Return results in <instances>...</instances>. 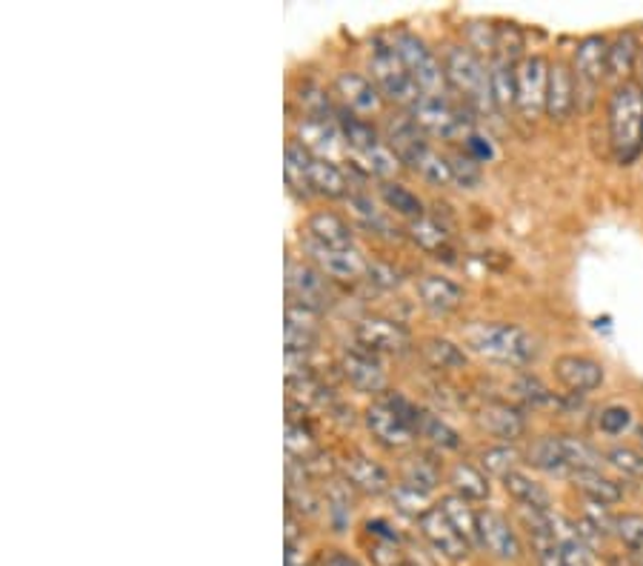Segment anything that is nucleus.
<instances>
[{
    "mask_svg": "<svg viewBox=\"0 0 643 566\" xmlns=\"http://www.w3.org/2000/svg\"><path fill=\"white\" fill-rule=\"evenodd\" d=\"M518 461H520V452L518 449H512L510 443H498V447L480 449V466H484V472L498 475V478L510 475Z\"/></svg>",
    "mask_w": 643,
    "mask_h": 566,
    "instance_id": "nucleus-42",
    "label": "nucleus"
},
{
    "mask_svg": "<svg viewBox=\"0 0 643 566\" xmlns=\"http://www.w3.org/2000/svg\"><path fill=\"white\" fill-rule=\"evenodd\" d=\"M443 72H447L449 87L461 94L470 110H494L492 89H489V66L470 47H449L447 55H443Z\"/></svg>",
    "mask_w": 643,
    "mask_h": 566,
    "instance_id": "nucleus-3",
    "label": "nucleus"
},
{
    "mask_svg": "<svg viewBox=\"0 0 643 566\" xmlns=\"http://www.w3.org/2000/svg\"><path fill=\"white\" fill-rule=\"evenodd\" d=\"M363 421H366L372 438L386 449L409 447L417 435L415 429H412V426H409L407 421H403V417H400L398 412L384 401V398H377L375 403H369Z\"/></svg>",
    "mask_w": 643,
    "mask_h": 566,
    "instance_id": "nucleus-15",
    "label": "nucleus"
},
{
    "mask_svg": "<svg viewBox=\"0 0 643 566\" xmlns=\"http://www.w3.org/2000/svg\"><path fill=\"white\" fill-rule=\"evenodd\" d=\"M526 464L541 472H550V475H569L561 435H541V438H535L532 447L526 449Z\"/></svg>",
    "mask_w": 643,
    "mask_h": 566,
    "instance_id": "nucleus-30",
    "label": "nucleus"
},
{
    "mask_svg": "<svg viewBox=\"0 0 643 566\" xmlns=\"http://www.w3.org/2000/svg\"><path fill=\"white\" fill-rule=\"evenodd\" d=\"M638 440H641V447H643V426H641V429H638Z\"/></svg>",
    "mask_w": 643,
    "mask_h": 566,
    "instance_id": "nucleus-59",
    "label": "nucleus"
},
{
    "mask_svg": "<svg viewBox=\"0 0 643 566\" xmlns=\"http://www.w3.org/2000/svg\"><path fill=\"white\" fill-rule=\"evenodd\" d=\"M309 189L314 195L323 197H346L349 195V181L340 166H335L326 157L314 155L312 169H309Z\"/></svg>",
    "mask_w": 643,
    "mask_h": 566,
    "instance_id": "nucleus-32",
    "label": "nucleus"
},
{
    "mask_svg": "<svg viewBox=\"0 0 643 566\" xmlns=\"http://www.w3.org/2000/svg\"><path fill=\"white\" fill-rule=\"evenodd\" d=\"M369 69H372V80H375L377 92L386 94L389 101L412 106L421 98L415 78L409 75V69L403 66L400 55L393 49V43L384 38H375L372 52H369Z\"/></svg>",
    "mask_w": 643,
    "mask_h": 566,
    "instance_id": "nucleus-4",
    "label": "nucleus"
},
{
    "mask_svg": "<svg viewBox=\"0 0 643 566\" xmlns=\"http://www.w3.org/2000/svg\"><path fill=\"white\" fill-rule=\"evenodd\" d=\"M609 152L618 166H632L643 155V87L641 80H627L613 87L606 103Z\"/></svg>",
    "mask_w": 643,
    "mask_h": 566,
    "instance_id": "nucleus-1",
    "label": "nucleus"
},
{
    "mask_svg": "<svg viewBox=\"0 0 643 566\" xmlns=\"http://www.w3.org/2000/svg\"><path fill=\"white\" fill-rule=\"evenodd\" d=\"M578 110V80L573 63L564 57L550 61V87H546V118L555 124H566Z\"/></svg>",
    "mask_w": 643,
    "mask_h": 566,
    "instance_id": "nucleus-13",
    "label": "nucleus"
},
{
    "mask_svg": "<svg viewBox=\"0 0 643 566\" xmlns=\"http://www.w3.org/2000/svg\"><path fill=\"white\" fill-rule=\"evenodd\" d=\"M606 566H635V561H632L629 552H618V555H609V558H606Z\"/></svg>",
    "mask_w": 643,
    "mask_h": 566,
    "instance_id": "nucleus-57",
    "label": "nucleus"
},
{
    "mask_svg": "<svg viewBox=\"0 0 643 566\" xmlns=\"http://www.w3.org/2000/svg\"><path fill=\"white\" fill-rule=\"evenodd\" d=\"M632 426V412L627 407H604L597 412V429L604 435H623Z\"/></svg>",
    "mask_w": 643,
    "mask_h": 566,
    "instance_id": "nucleus-49",
    "label": "nucleus"
},
{
    "mask_svg": "<svg viewBox=\"0 0 643 566\" xmlns=\"http://www.w3.org/2000/svg\"><path fill=\"white\" fill-rule=\"evenodd\" d=\"M409 235H412V241H415L426 255H432V258L452 260L449 258V255H452V241H449V232L440 227L438 220L426 218V215L424 218L412 220V223H409Z\"/></svg>",
    "mask_w": 643,
    "mask_h": 566,
    "instance_id": "nucleus-31",
    "label": "nucleus"
},
{
    "mask_svg": "<svg viewBox=\"0 0 643 566\" xmlns=\"http://www.w3.org/2000/svg\"><path fill=\"white\" fill-rule=\"evenodd\" d=\"M466 47L480 57L494 55V26L484 24V21L466 24Z\"/></svg>",
    "mask_w": 643,
    "mask_h": 566,
    "instance_id": "nucleus-48",
    "label": "nucleus"
},
{
    "mask_svg": "<svg viewBox=\"0 0 643 566\" xmlns=\"http://www.w3.org/2000/svg\"><path fill=\"white\" fill-rule=\"evenodd\" d=\"M606 461H609L618 472L629 475V478L643 480V452H638V449L615 447L606 452Z\"/></svg>",
    "mask_w": 643,
    "mask_h": 566,
    "instance_id": "nucleus-47",
    "label": "nucleus"
},
{
    "mask_svg": "<svg viewBox=\"0 0 643 566\" xmlns=\"http://www.w3.org/2000/svg\"><path fill=\"white\" fill-rule=\"evenodd\" d=\"M503 489L510 492V498L518 506H526V510H552V498L546 492L543 484H538L535 478H529L526 472L512 469L510 475H503Z\"/></svg>",
    "mask_w": 643,
    "mask_h": 566,
    "instance_id": "nucleus-29",
    "label": "nucleus"
},
{
    "mask_svg": "<svg viewBox=\"0 0 643 566\" xmlns=\"http://www.w3.org/2000/svg\"><path fill=\"white\" fill-rule=\"evenodd\" d=\"M494 57L520 63L524 61V31L515 24L494 26Z\"/></svg>",
    "mask_w": 643,
    "mask_h": 566,
    "instance_id": "nucleus-40",
    "label": "nucleus"
},
{
    "mask_svg": "<svg viewBox=\"0 0 643 566\" xmlns=\"http://www.w3.org/2000/svg\"><path fill=\"white\" fill-rule=\"evenodd\" d=\"M463 340H466L470 349H475V352L489 358V361L503 363V366H515V370L535 363V358L541 352L538 340L524 326H518V323H472V326L463 330Z\"/></svg>",
    "mask_w": 643,
    "mask_h": 566,
    "instance_id": "nucleus-2",
    "label": "nucleus"
},
{
    "mask_svg": "<svg viewBox=\"0 0 643 566\" xmlns=\"http://www.w3.org/2000/svg\"><path fill=\"white\" fill-rule=\"evenodd\" d=\"M337 129H340V138L346 141V146L358 155H369V152H375L377 146H384V138L377 132L372 120L361 118V115H355V112L344 110L337 112Z\"/></svg>",
    "mask_w": 643,
    "mask_h": 566,
    "instance_id": "nucleus-26",
    "label": "nucleus"
},
{
    "mask_svg": "<svg viewBox=\"0 0 643 566\" xmlns=\"http://www.w3.org/2000/svg\"><path fill=\"white\" fill-rule=\"evenodd\" d=\"M346 381L358 389V393L381 395L386 386V372L377 363V358H372L369 352H346L340 361Z\"/></svg>",
    "mask_w": 643,
    "mask_h": 566,
    "instance_id": "nucleus-22",
    "label": "nucleus"
},
{
    "mask_svg": "<svg viewBox=\"0 0 643 566\" xmlns=\"http://www.w3.org/2000/svg\"><path fill=\"white\" fill-rule=\"evenodd\" d=\"M629 555H632L635 566H643V550H629Z\"/></svg>",
    "mask_w": 643,
    "mask_h": 566,
    "instance_id": "nucleus-58",
    "label": "nucleus"
},
{
    "mask_svg": "<svg viewBox=\"0 0 643 566\" xmlns=\"http://www.w3.org/2000/svg\"><path fill=\"white\" fill-rule=\"evenodd\" d=\"M318 566H363V564L344 550H323L321 555H318Z\"/></svg>",
    "mask_w": 643,
    "mask_h": 566,
    "instance_id": "nucleus-55",
    "label": "nucleus"
},
{
    "mask_svg": "<svg viewBox=\"0 0 643 566\" xmlns=\"http://www.w3.org/2000/svg\"><path fill=\"white\" fill-rule=\"evenodd\" d=\"M615 535L627 550H643V515L641 512H623L615 518Z\"/></svg>",
    "mask_w": 643,
    "mask_h": 566,
    "instance_id": "nucleus-45",
    "label": "nucleus"
},
{
    "mask_svg": "<svg viewBox=\"0 0 643 566\" xmlns=\"http://www.w3.org/2000/svg\"><path fill=\"white\" fill-rule=\"evenodd\" d=\"M384 143L395 152L400 164H407L415 172H421V166L435 152L429 146V141H426V132L415 124V118L409 112H393L384 120Z\"/></svg>",
    "mask_w": 643,
    "mask_h": 566,
    "instance_id": "nucleus-7",
    "label": "nucleus"
},
{
    "mask_svg": "<svg viewBox=\"0 0 643 566\" xmlns=\"http://www.w3.org/2000/svg\"><path fill=\"white\" fill-rule=\"evenodd\" d=\"M550 61L543 55H526L518 63V112L524 120H538L546 112Z\"/></svg>",
    "mask_w": 643,
    "mask_h": 566,
    "instance_id": "nucleus-9",
    "label": "nucleus"
},
{
    "mask_svg": "<svg viewBox=\"0 0 643 566\" xmlns=\"http://www.w3.org/2000/svg\"><path fill=\"white\" fill-rule=\"evenodd\" d=\"M421 349H424V358L429 361V366L440 372H461L470 363L461 346L447 338H426Z\"/></svg>",
    "mask_w": 643,
    "mask_h": 566,
    "instance_id": "nucleus-35",
    "label": "nucleus"
},
{
    "mask_svg": "<svg viewBox=\"0 0 643 566\" xmlns=\"http://www.w3.org/2000/svg\"><path fill=\"white\" fill-rule=\"evenodd\" d=\"M515 395H518L526 407H557L561 403L550 386H543L535 375H520L515 381Z\"/></svg>",
    "mask_w": 643,
    "mask_h": 566,
    "instance_id": "nucleus-43",
    "label": "nucleus"
},
{
    "mask_svg": "<svg viewBox=\"0 0 643 566\" xmlns=\"http://www.w3.org/2000/svg\"><path fill=\"white\" fill-rule=\"evenodd\" d=\"M569 478H573L575 489H578L587 501L604 503V506H615V503L623 501V487H620L615 478L604 475L601 469L573 472Z\"/></svg>",
    "mask_w": 643,
    "mask_h": 566,
    "instance_id": "nucleus-27",
    "label": "nucleus"
},
{
    "mask_svg": "<svg viewBox=\"0 0 643 566\" xmlns=\"http://www.w3.org/2000/svg\"><path fill=\"white\" fill-rule=\"evenodd\" d=\"M449 169H452V183L461 189H475L480 183V164L466 152L449 157Z\"/></svg>",
    "mask_w": 643,
    "mask_h": 566,
    "instance_id": "nucleus-46",
    "label": "nucleus"
},
{
    "mask_svg": "<svg viewBox=\"0 0 643 566\" xmlns=\"http://www.w3.org/2000/svg\"><path fill=\"white\" fill-rule=\"evenodd\" d=\"M475 424L480 433H487L489 438L501 440V443H512L526 435V415L518 407H512L506 401H487L475 412Z\"/></svg>",
    "mask_w": 643,
    "mask_h": 566,
    "instance_id": "nucleus-16",
    "label": "nucleus"
},
{
    "mask_svg": "<svg viewBox=\"0 0 643 566\" xmlns=\"http://www.w3.org/2000/svg\"><path fill=\"white\" fill-rule=\"evenodd\" d=\"M606 61H609V38L606 35H587V38L578 40L573 55V72L575 80H578V103H581V94L592 101L595 89L601 87L609 75L606 69Z\"/></svg>",
    "mask_w": 643,
    "mask_h": 566,
    "instance_id": "nucleus-8",
    "label": "nucleus"
},
{
    "mask_svg": "<svg viewBox=\"0 0 643 566\" xmlns=\"http://www.w3.org/2000/svg\"><path fill=\"white\" fill-rule=\"evenodd\" d=\"M381 197H384V204L389 206L395 215H400V218H424V201H421L412 189L403 186V183L384 181L381 183Z\"/></svg>",
    "mask_w": 643,
    "mask_h": 566,
    "instance_id": "nucleus-36",
    "label": "nucleus"
},
{
    "mask_svg": "<svg viewBox=\"0 0 643 566\" xmlns=\"http://www.w3.org/2000/svg\"><path fill=\"white\" fill-rule=\"evenodd\" d=\"M478 541L480 550H487L498 561H518L520 558V538L512 529L510 518L498 510L478 512Z\"/></svg>",
    "mask_w": 643,
    "mask_h": 566,
    "instance_id": "nucleus-12",
    "label": "nucleus"
},
{
    "mask_svg": "<svg viewBox=\"0 0 643 566\" xmlns=\"http://www.w3.org/2000/svg\"><path fill=\"white\" fill-rule=\"evenodd\" d=\"M393 501L400 512H407V515H412V518H421V515L429 510V506H426V496H421V492H415V489L403 487V484L395 487Z\"/></svg>",
    "mask_w": 643,
    "mask_h": 566,
    "instance_id": "nucleus-51",
    "label": "nucleus"
},
{
    "mask_svg": "<svg viewBox=\"0 0 643 566\" xmlns=\"http://www.w3.org/2000/svg\"><path fill=\"white\" fill-rule=\"evenodd\" d=\"M641 87H643V55H641Z\"/></svg>",
    "mask_w": 643,
    "mask_h": 566,
    "instance_id": "nucleus-60",
    "label": "nucleus"
},
{
    "mask_svg": "<svg viewBox=\"0 0 643 566\" xmlns=\"http://www.w3.org/2000/svg\"><path fill=\"white\" fill-rule=\"evenodd\" d=\"M337 132H340V129L332 124V118H314V115H307V118L300 120V143H304L309 152L330 150L332 143H335Z\"/></svg>",
    "mask_w": 643,
    "mask_h": 566,
    "instance_id": "nucleus-39",
    "label": "nucleus"
},
{
    "mask_svg": "<svg viewBox=\"0 0 643 566\" xmlns=\"http://www.w3.org/2000/svg\"><path fill=\"white\" fill-rule=\"evenodd\" d=\"M355 340L372 352H403L409 346V330L389 318H363L355 326Z\"/></svg>",
    "mask_w": 643,
    "mask_h": 566,
    "instance_id": "nucleus-17",
    "label": "nucleus"
},
{
    "mask_svg": "<svg viewBox=\"0 0 643 566\" xmlns=\"http://www.w3.org/2000/svg\"><path fill=\"white\" fill-rule=\"evenodd\" d=\"M369 558L375 566H403V552L398 550V543H386V541H372V550H369Z\"/></svg>",
    "mask_w": 643,
    "mask_h": 566,
    "instance_id": "nucleus-52",
    "label": "nucleus"
},
{
    "mask_svg": "<svg viewBox=\"0 0 643 566\" xmlns=\"http://www.w3.org/2000/svg\"><path fill=\"white\" fill-rule=\"evenodd\" d=\"M286 286H290V295L295 304L314 309V312H321V309H326L332 304L326 278H323L321 269L309 267V263H295V260H290V263H286Z\"/></svg>",
    "mask_w": 643,
    "mask_h": 566,
    "instance_id": "nucleus-14",
    "label": "nucleus"
},
{
    "mask_svg": "<svg viewBox=\"0 0 643 566\" xmlns=\"http://www.w3.org/2000/svg\"><path fill=\"white\" fill-rule=\"evenodd\" d=\"M409 115L415 118V124L426 134H438V138H447V141H458V138H466V134L475 132L472 118H466L461 106L449 101L447 94H421L409 106Z\"/></svg>",
    "mask_w": 643,
    "mask_h": 566,
    "instance_id": "nucleus-6",
    "label": "nucleus"
},
{
    "mask_svg": "<svg viewBox=\"0 0 643 566\" xmlns=\"http://www.w3.org/2000/svg\"><path fill=\"white\" fill-rule=\"evenodd\" d=\"M449 487L455 489V496L463 498V501H487L492 496L489 475L480 466L470 464V461H458L449 469Z\"/></svg>",
    "mask_w": 643,
    "mask_h": 566,
    "instance_id": "nucleus-28",
    "label": "nucleus"
},
{
    "mask_svg": "<svg viewBox=\"0 0 643 566\" xmlns=\"http://www.w3.org/2000/svg\"><path fill=\"white\" fill-rule=\"evenodd\" d=\"M369 281L377 283V286H398L400 283V272L398 269H393L389 263H381V260H375V263H369Z\"/></svg>",
    "mask_w": 643,
    "mask_h": 566,
    "instance_id": "nucleus-54",
    "label": "nucleus"
},
{
    "mask_svg": "<svg viewBox=\"0 0 643 566\" xmlns=\"http://www.w3.org/2000/svg\"><path fill=\"white\" fill-rule=\"evenodd\" d=\"M417 298L429 312L449 314L463 304V286L449 278L424 275L417 281Z\"/></svg>",
    "mask_w": 643,
    "mask_h": 566,
    "instance_id": "nucleus-24",
    "label": "nucleus"
},
{
    "mask_svg": "<svg viewBox=\"0 0 643 566\" xmlns=\"http://www.w3.org/2000/svg\"><path fill=\"white\" fill-rule=\"evenodd\" d=\"M400 484L415 489L421 496H429L440 484V469L435 466V461H429L426 455H412L400 466Z\"/></svg>",
    "mask_w": 643,
    "mask_h": 566,
    "instance_id": "nucleus-33",
    "label": "nucleus"
},
{
    "mask_svg": "<svg viewBox=\"0 0 643 566\" xmlns=\"http://www.w3.org/2000/svg\"><path fill=\"white\" fill-rule=\"evenodd\" d=\"M552 375L569 395H589L604 386V366L589 355H561L552 363Z\"/></svg>",
    "mask_w": 643,
    "mask_h": 566,
    "instance_id": "nucleus-11",
    "label": "nucleus"
},
{
    "mask_svg": "<svg viewBox=\"0 0 643 566\" xmlns=\"http://www.w3.org/2000/svg\"><path fill=\"white\" fill-rule=\"evenodd\" d=\"M417 527H421V535L432 543V550L440 552L443 558L452 561V564H461V561L470 558L472 543L452 527V520L447 518V512L440 506H429V510L417 518Z\"/></svg>",
    "mask_w": 643,
    "mask_h": 566,
    "instance_id": "nucleus-10",
    "label": "nucleus"
},
{
    "mask_svg": "<svg viewBox=\"0 0 643 566\" xmlns=\"http://www.w3.org/2000/svg\"><path fill=\"white\" fill-rule=\"evenodd\" d=\"M314 155L304 146L300 141H290L286 143V164H283V175H286V183H290L295 192L307 197L312 195V189H309V169H312Z\"/></svg>",
    "mask_w": 643,
    "mask_h": 566,
    "instance_id": "nucleus-34",
    "label": "nucleus"
},
{
    "mask_svg": "<svg viewBox=\"0 0 643 566\" xmlns=\"http://www.w3.org/2000/svg\"><path fill=\"white\" fill-rule=\"evenodd\" d=\"M309 255L321 267V272L337 278V281H355L363 272H369V260H363L361 252L355 249H326V246H318L309 241Z\"/></svg>",
    "mask_w": 643,
    "mask_h": 566,
    "instance_id": "nucleus-19",
    "label": "nucleus"
},
{
    "mask_svg": "<svg viewBox=\"0 0 643 566\" xmlns=\"http://www.w3.org/2000/svg\"><path fill=\"white\" fill-rule=\"evenodd\" d=\"M463 152L470 157H475L478 164H487V160H492L494 157V150L492 143H489V138H484V134L472 132L463 138Z\"/></svg>",
    "mask_w": 643,
    "mask_h": 566,
    "instance_id": "nucleus-53",
    "label": "nucleus"
},
{
    "mask_svg": "<svg viewBox=\"0 0 643 566\" xmlns=\"http://www.w3.org/2000/svg\"><path fill=\"white\" fill-rule=\"evenodd\" d=\"M529 543H532L538 566H566L564 550H561L555 532H529Z\"/></svg>",
    "mask_w": 643,
    "mask_h": 566,
    "instance_id": "nucleus-44",
    "label": "nucleus"
},
{
    "mask_svg": "<svg viewBox=\"0 0 643 566\" xmlns=\"http://www.w3.org/2000/svg\"><path fill=\"white\" fill-rule=\"evenodd\" d=\"M643 55V40L638 38L635 29H620L613 40H609V61H606V69L609 75L606 78L615 80V87L618 83H627V80H635L638 63H641Z\"/></svg>",
    "mask_w": 643,
    "mask_h": 566,
    "instance_id": "nucleus-18",
    "label": "nucleus"
},
{
    "mask_svg": "<svg viewBox=\"0 0 643 566\" xmlns=\"http://www.w3.org/2000/svg\"><path fill=\"white\" fill-rule=\"evenodd\" d=\"M344 478L346 484L363 496H386L393 489V480H389V472L381 464H375L372 458L366 455H352L344 461Z\"/></svg>",
    "mask_w": 643,
    "mask_h": 566,
    "instance_id": "nucleus-21",
    "label": "nucleus"
},
{
    "mask_svg": "<svg viewBox=\"0 0 643 566\" xmlns=\"http://www.w3.org/2000/svg\"><path fill=\"white\" fill-rule=\"evenodd\" d=\"M393 49L400 55L403 66L409 69V75L415 78L417 89L424 94H443V89L449 87L447 72H443V63L432 55V49L426 47L424 40L417 38L415 31L398 29L389 38Z\"/></svg>",
    "mask_w": 643,
    "mask_h": 566,
    "instance_id": "nucleus-5",
    "label": "nucleus"
},
{
    "mask_svg": "<svg viewBox=\"0 0 643 566\" xmlns=\"http://www.w3.org/2000/svg\"><path fill=\"white\" fill-rule=\"evenodd\" d=\"M286 452L290 455H298L300 461H309V455L314 452V440L312 435H309V429H304V424H295V421H290L286 424Z\"/></svg>",
    "mask_w": 643,
    "mask_h": 566,
    "instance_id": "nucleus-50",
    "label": "nucleus"
},
{
    "mask_svg": "<svg viewBox=\"0 0 643 566\" xmlns=\"http://www.w3.org/2000/svg\"><path fill=\"white\" fill-rule=\"evenodd\" d=\"M417 433L429 438L435 447L440 449H461V435L447 424V421H440L438 415H432V412H424L421 415V424H417Z\"/></svg>",
    "mask_w": 643,
    "mask_h": 566,
    "instance_id": "nucleus-41",
    "label": "nucleus"
},
{
    "mask_svg": "<svg viewBox=\"0 0 643 566\" xmlns=\"http://www.w3.org/2000/svg\"><path fill=\"white\" fill-rule=\"evenodd\" d=\"M440 510L447 512V518L452 520V527L472 543V546H480L478 541V512L472 510L470 501H463L458 496H449L440 501Z\"/></svg>",
    "mask_w": 643,
    "mask_h": 566,
    "instance_id": "nucleus-37",
    "label": "nucleus"
},
{
    "mask_svg": "<svg viewBox=\"0 0 643 566\" xmlns=\"http://www.w3.org/2000/svg\"><path fill=\"white\" fill-rule=\"evenodd\" d=\"M366 532L375 538V541H386V543H400V535L395 532L386 520H366Z\"/></svg>",
    "mask_w": 643,
    "mask_h": 566,
    "instance_id": "nucleus-56",
    "label": "nucleus"
},
{
    "mask_svg": "<svg viewBox=\"0 0 643 566\" xmlns=\"http://www.w3.org/2000/svg\"><path fill=\"white\" fill-rule=\"evenodd\" d=\"M335 89L346 110L361 115V118L381 110V92H377V87H372V80L358 75V72H340L335 78Z\"/></svg>",
    "mask_w": 643,
    "mask_h": 566,
    "instance_id": "nucleus-20",
    "label": "nucleus"
},
{
    "mask_svg": "<svg viewBox=\"0 0 643 566\" xmlns=\"http://www.w3.org/2000/svg\"><path fill=\"white\" fill-rule=\"evenodd\" d=\"M489 89H492L494 110H518V63L492 57V63H489Z\"/></svg>",
    "mask_w": 643,
    "mask_h": 566,
    "instance_id": "nucleus-25",
    "label": "nucleus"
},
{
    "mask_svg": "<svg viewBox=\"0 0 643 566\" xmlns=\"http://www.w3.org/2000/svg\"><path fill=\"white\" fill-rule=\"evenodd\" d=\"M403 566H415V564H409V561H407V564H403Z\"/></svg>",
    "mask_w": 643,
    "mask_h": 566,
    "instance_id": "nucleus-61",
    "label": "nucleus"
},
{
    "mask_svg": "<svg viewBox=\"0 0 643 566\" xmlns=\"http://www.w3.org/2000/svg\"><path fill=\"white\" fill-rule=\"evenodd\" d=\"M561 443H564V455L566 464H569V475L581 469H601L604 458L597 452L589 440L578 438V435H561Z\"/></svg>",
    "mask_w": 643,
    "mask_h": 566,
    "instance_id": "nucleus-38",
    "label": "nucleus"
},
{
    "mask_svg": "<svg viewBox=\"0 0 643 566\" xmlns=\"http://www.w3.org/2000/svg\"><path fill=\"white\" fill-rule=\"evenodd\" d=\"M307 232L309 241L318 246H326V249H352V227H349L337 213L321 209V213L309 215Z\"/></svg>",
    "mask_w": 643,
    "mask_h": 566,
    "instance_id": "nucleus-23",
    "label": "nucleus"
}]
</instances>
